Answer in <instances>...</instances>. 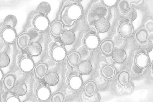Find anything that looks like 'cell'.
I'll use <instances>...</instances> for the list:
<instances>
[{
    "mask_svg": "<svg viewBox=\"0 0 153 102\" xmlns=\"http://www.w3.org/2000/svg\"><path fill=\"white\" fill-rule=\"evenodd\" d=\"M52 58L56 62L63 61L67 57V51L62 46L56 45L52 48L51 53Z\"/></svg>",
    "mask_w": 153,
    "mask_h": 102,
    "instance_id": "277c9868",
    "label": "cell"
},
{
    "mask_svg": "<svg viewBox=\"0 0 153 102\" xmlns=\"http://www.w3.org/2000/svg\"><path fill=\"white\" fill-rule=\"evenodd\" d=\"M95 28L98 32L106 33L110 29L111 24L109 21L106 18L101 17L98 19L95 24Z\"/></svg>",
    "mask_w": 153,
    "mask_h": 102,
    "instance_id": "30bf717a",
    "label": "cell"
},
{
    "mask_svg": "<svg viewBox=\"0 0 153 102\" xmlns=\"http://www.w3.org/2000/svg\"><path fill=\"white\" fill-rule=\"evenodd\" d=\"M123 15L127 20L131 22L135 21L137 17V13L136 9L132 7L128 9Z\"/></svg>",
    "mask_w": 153,
    "mask_h": 102,
    "instance_id": "f546056e",
    "label": "cell"
},
{
    "mask_svg": "<svg viewBox=\"0 0 153 102\" xmlns=\"http://www.w3.org/2000/svg\"><path fill=\"white\" fill-rule=\"evenodd\" d=\"M13 91L16 95L23 96L25 95L27 92V86L26 84L23 82H18L15 84L13 88Z\"/></svg>",
    "mask_w": 153,
    "mask_h": 102,
    "instance_id": "4316f807",
    "label": "cell"
},
{
    "mask_svg": "<svg viewBox=\"0 0 153 102\" xmlns=\"http://www.w3.org/2000/svg\"><path fill=\"white\" fill-rule=\"evenodd\" d=\"M3 77H4V74H3V71H2L1 69V70H0V81H1V82L3 80Z\"/></svg>",
    "mask_w": 153,
    "mask_h": 102,
    "instance_id": "8d00e7d4",
    "label": "cell"
},
{
    "mask_svg": "<svg viewBox=\"0 0 153 102\" xmlns=\"http://www.w3.org/2000/svg\"><path fill=\"white\" fill-rule=\"evenodd\" d=\"M84 44L86 48L88 49L95 50L99 47L100 41L98 36L94 34H90L85 38Z\"/></svg>",
    "mask_w": 153,
    "mask_h": 102,
    "instance_id": "3957f363",
    "label": "cell"
},
{
    "mask_svg": "<svg viewBox=\"0 0 153 102\" xmlns=\"http://www.w3.org/2000/svg\"><path fill=\"white\" fill-rule=\"evenodd\" d=\"M51 95L50 89L44 86L40 87L36 91L37 98L41 101H46L49 99Z\"/></svg>",
    "mask_w": 153,
    "mask_h": 102,
    "instance_id": "ac0fdd59",
    "label": "cell"
},
{
    "mask_svg": "<svg viewBox=\"0 0 153 102\" xmlns=\"http://www.w3.org/2000/svg\"><path fill=\"white\" fill-rule=\"evenodd\" d=\"M30 36L27 33H23L20 35L17 39V44L19 48L22 50L26 49L30 43Z\"/></svg>",
    "mask_w": 153,
    "mask_h": 102,
    "instance_id": "7c38bea8",
    "label": "cell"
},
{
    "mask_svg": "<svg viewBox=\"0 0 153 102\" xmlns=\"http://www.w3.org/2000/svg\"><path fill=\"white\" fill-rule=\"evenodd\" d=\"M75 39L76 36L75 33L71 30L65 31L61 35V41L65 45H72L75 42Z\"/></svg>",
    "mask_w": 153,
    "mask_h": 102,
    "instance_id": "2e32d148",
    "label": "cell"
},
{
    "mask_svg": "<svg viewBox=\"0 0 153 102\" xmlns=\"http://www.w3.org/2000/svg\"><path fill=\"white\" fill-rule=\"evenodd\" d=\"M97 88V83L94 81H88L83 86V91L85 96L88 97H93L96 93Z\"/></svg>",
    "mask_w": 153,
    "mask_h": 102,
    "instance_id": "e0dca14e",
    "label": "cell"
},
{
    "mask_svg": "<svg viewBox=\"0 0 153 102\" xmlns=\"http://www.w3.org/2000/svg\"><path fill=\"white\" fill-rule=\"evenodd\" d=\"M117 79L120 85L122 86H125L129 83L130 75L127 71H123L118 74Z\"/></svg>",
    "mask_w": 153,
    "mask_h": 102,
    "instance_id": "484cf974",
    "label": "cell"
},
{
    "mask_svg": "<svg viewBox=\"0 0 153 102\" xmlns=\"http://www.w3.org/2000/svg\"><path fill=\"white\" fill-rule=\"evenodd\" d=\"M51 7L50 4L46 2H42L37 7V11L40 15L47 16L50 13Z\"/></svg>",
    "mask_w": 153,
    "mask_h": 102,
    "instance_id": "83f0119b",
    "label": "cell"
},
{
    "mask_svg": "<svg viewBox=\"0 0 153 102\" xmlns=\"http://www.w3.org/2000/svg\"><path fill=\"white\" fill-rule=\"evenodd\" d=\"M68 83L70 89L75 91L80 90L83 84L82 77L77 75L71 76L68 80Z\"/></svg>",
    "mask_w": 153,
    "mask_h": 102,
    "instance_id": "8fae6325",
    "label": "cell"
},
{
    "mask_svg": "<svg viewBox=\"0 0 153 102\" xmlns=\"http://www.w3.org/2000/svg\"><path fill=\"white\" fill-rule=\"evenodd\" d=\"M10 59L9 56L6 53L0 54V67L4 68L7 67L9 64Z\"/></svg>",
    "mask_w": 153,
    "mask_h": 102,
    "instance_id": "d6a6232c",
    "label": "cell"
},
{
    "mask_svg": "<svg viewBox=\"0 0 153 102\" xmlns=\"http://www.w3.org/2000/svg\"><path fill=\"white\" fill-rule=\"evenodd\" d=\"M114 48V44L111 40H104L100 45V49L102 53L106 55L112 54Z\"/></svg>",
    "mask_w": 153,
    "mask_h": 102,
    "instance_id": "ffe728a7",
    "label": "cell"
},
{
    "mask_svg": "<svg viewBox=\"0 0 153 102\" xmlns=\"http://www.w3.org/2000/svg\"><path fill=\"white\" fill-rule=\"evenodd\" d=\"M27 49L29 53L33 57L40 55L42 51L41 44L38 42H33L30 44Z\"/></svg>",
    "mask_w": 153,
    "mask_h": 102,
    "instance_id": "cb8c5ba5",
    "label": "cell"
},
{
    "mask_svg": "<svg viewBox=\"0 0 153 102\" xmlns=\"http://www.w3.org/2000/svg\"><path fill=\"white\" fill-rule=\"evenodd\" d=\"M17 19L16 16L13 15H9L4 19V26L6 28L13 29L17 25Z\"/></svg>",
    "mask_w": 153,
    "mask_h": 102,
    "instance_id": "f1b7e54d",
    "label": "cell"
},
{
    "mask_svg": "<svg viewBox=\"0 0 153 102\" xmlns=\"http://www.w3.org/2000/svg\"><path fill=\"white\" fill-rule=\"evenodd\" d=\"M127 55L126 51L121 48H118L113 51L112 54V60L118 64L123 63L126 61Z\"/></svg>",
    "mask_w": 153,
    "mask_h": 102,
    "instance_id": "5bb4252c",
    "label": "cell"
},
{
    "mask_svg": "<svg viewBox=\"0 0 153 102\" xmlns=\"http://www.w3.org/2000/svg\"><path fill=\"white\" fill-rule=\"evenodd\" d=\"M118 1L117 0H105V1H102L103 4L104 5L107 7H113L114 6L118 3Z\"/></svg>",
    "mask_w": 153,
    "mask_h": 102,
    "instance_id": "e575fe53",
    "label": "cell"
},
{
    "mask_svg": "<svg viewBox=\"0 0 153 102\" xmlns=\"http://www.w3.org/2000/svg\"><path fill=\"white\" fill-rule=\"evenodd\" d=\"M145 28L148 29V31H153V22H148L146 24Z\"/></svg>",
    "mask_w": 153,
    "mask_h": 102,
    "instance_id": "d590c367",
    "label": "cell"
},
{
    "mask_svg": "<svg viewBox=\"0 0 153 102\" xmlns=\"http://www.w3.org/2000/svg\"><path fill=\"white\" fill-rule=\"evenodd\" d=\"M134 32V28L130 23L126 22L122 23L119 26V33L123 38H130L133 35Z\"/></svg>",
    "mask_w": 153,
    "mask_h": 102,
    "instance_id": "8992f818",
    "label": "cell"
},
{
    "mask_svg": "<svg viewBox=\"0 0 153 102\" xmlns=\"http://www.w3.org/2000/svg\"><path fill=\"white\" fill-rule=\"evenodd\" d=\"M101 73L104 78L111 79L114 77L116 71L114 68L110 65H106L102 68Z\"/></svg>",
    "mask_w": 153,
    "mask_h": 102,
    "instance_id": "d4e9b609",
    "label": "cell"
},
{
    "mask_svg": "<svg viewBox=\"0 0 153 102\" xmlns=\"http://www.w3.org/2000/svg\"><path fill=\"white\" fill-rule=\"evenodd\" d=\"M45 78L46 83L51 86L57 85L59 81L58 74L54 71H51L48 73Z\"/></svg>",
    "mask_w": 153,
    "mask_h": 102,
    "instance_id": "7402d4cb",
    "label": "cell"
},
{
    "mask_svg": "<svg viewBox=\"0 0 153 102\" xmlns=\"http://www.w3.org/2000/svg\"><path fill=\"white\" fill-rule=\"evenodd\" d=\"M83 13V8L79 4L74 3L67 6L61 11V21L66 26H72L82 17Z\"/></svg>",
    "mask_w": 153,
    "mask_h": 102,
    "instance_id": "6da1fadb",
    "label": "cell"
},
{
    "mask_svg": "<svg viewBox=\"0 0 153 102\" xmlns=\"http://www.w3.org/2000/svg\"><path fill=\"white\" fill-rule=\"evenodd\" d=\"M2 39L6 43L11 44L15 42L17 39V35L13 29L6 28L1 33Z\"/></svg>",
    "mask_w": 153,
    "mask_h": 102,
    "instance_id": "5b68a950",
    "label": "cell"
},
{
    "mask_svg": "<svg viewBox=\"0 0 153 102\" xmlns=\"http://www.w3.org/2000/svg\"><path fill=\"white\" fill-rule=\"evenodd\" d=\"M64 25L61 20L55 21L50 25V32L54 36L58 37L63 32Z\"/></svg>",
    "mask_w": 153,
    "mask_h": 102,
    "instance_id": "9c48e42d",
    "label": "cell"
},
{
    "mask_svg": "<svg viewBox=\"0 0 153 102\" xmlns=\"http://www.w3.org/2000/svg\"><path fill=\"white\" fill-rule=\"evenodd\" d=\"M131 7L129 2L127 1L122 0L119 2L118 4L119 12L122 14H123L124 13L126 12Z\"/></svg>",
    "mask_w": 153,
    "mask_h": 102,
    "instance_id": "1f68e13d",
    "label": "cell"
},
{
    "mask_svg": "<svg viewBox=\"0 0 153 102\" xmlns=\"http://www.w3.org/2000/svg\"><path fill=\"white\" fill-rule=\"evenodd\" d=\"M16 76L12 74H9L6 76L3 80V85L7 90H11L13 89L16 84Z\"/></svg>",
    "mask_w": 153,
    "mask_h": 102,
    "instance_id": "603a6c76",
    "label": "cell"
},
{
    "mask_svg": "<svg viewBox=\"0 0 153 102\" xmlns=\"http://www.w3.org/2000/svg\"><path fill=\"white\" fill-rule=\"evenodd\" d=\"M141 1H132L131 2L135 4H138L139 3H141Z\"/></svg>",
    "mask_w": 153,
    "mask_h": 102,
    "instance_id": "74e56055",
    "label": "cell"
},
{
    "mask_svg": "<svg viewBox=\"0 0 153 102\" xmlns=\"http://www.w3.org/2000/svg\"><path fill=\"white\" fill-rule=\"evenodd\" d=\"M81 59V54L79 52L73 51L69 53L67 57V62L69 66L74 68L79 64Z\"/></svg>",
    "mask_w": 153,
    "mask_h": 102,
    "instance_id": "9a60e30c",
    "label": "cell"
},
{
    "mask_svg": "<svg viewBox=\"0 0 153 102\" xmlns=\"http://www.w3.org/2000/svg\"><path fill=\"white\" fill-rule=\"evenodd\" d=\"M48 66L44 62H41L37 64L34 68V74L37 78L43 79L45 78L48 71Z\"/></svg>",
    "mask_w": 153,
    "mask_h": 102,
    "instance_id": "4fadbf2b",
    "label": "cell"
},
{
    "mask_svg": "<svg viewBox=\"0 0 153 102\" xmlns=\"http://www.w3.org/2000/svg\"><path fill=\"white\" fill-rule=\"evenodd\" d=\"M149 34V31L146 28H140L135 33V39L138 42L143 43L148 40Z\"/></svg>",
    "mask_w": 153,
    "mask_h": 102,
    "instance_id": "44dd1931",
    "label": "cell"
},
{
    "mask_svg": "<svg viewBox=\"0 0 153 102\" xmlns=\"http://www.w3.org/2000/svg\"><path fill=\"white\" fill-rule=\"evenodd\" d=\"M34 61L30 57H23L19 61V68L24 73L30 72L34 68Z\"/></svg>",
    "mask_w": 153,
    "mask_h": 102,
    "instance_id": "ba28073f",
    "label": "cell"
},
{
    "mask_svg": "<svg viewBox=\"0 0 153 102\" xmlns=\"http://www.w3.org/2000/svg\"><path fill=\"white\" fill-rule=\"evenodd\" d=\"M3 102H20V99L18 97L10 92L6 93L4 96H3Z\"/></svg>",
    "mask_w": 153,
    "mask_h": 102,
    "instance_id": "4dcf8cb0",
    "label": "cell"
},
{
    "mask_svg": "<svg viewBox=\"0 0 153 102\" xmlns=\"http://www.w3.org/2000/svg\"><path fill=\"white\" fill-rule=\"evenodd\" d=\"M150 63L149 56L146 53H141L136 56L135 58V65L140 69H145Z\"/></svg>",
    "mask_w": 153,
    "mask_h": 102,
    "instance_id": "52a82bcc",
    "label": "cell"
},
{
    "mask_svg": "<svg viewBox=\"0 0 153 102\" xmlns=\"http://www.w3.org/2000/svg\"><path fill=\"white\" fill-rule=\"evenodd\" d=\"M151 70L152 72L153 73V62H152L151 64Z\"/></svg>",
    "mask_w": 153,
    "mask_h": 102,
    "instance_id": "f35d334b",
    "label": "cell"
},
{
    "mask_svg": "<svg viewBox=\"0 0 153 102\" xmlns=\"http://www.w3.org/2000/svg\"><path fill=\"white\" fill-rule=\"evenodd\" d=\"M33 24L35 28L39 32L47 31L50 25L48 18L42 15H39L35 18Z\"/></svg>",
    "mask_w": 153,
    "mask_h": 102,
    "instance_id": "7a4b0ae2",
    "label": "cell"
},
{
    "mask_svg": "<svg viewBox=\"0 0 153 102\" xmlns=\"http://www.w3.org/2000/svg\"><path fill=\"white\" fill-rule=\"evenodd\" d=\"M76 67H77L79 72L85 75L90 74L93 68L92 64L88 60L82 61Z\"/></svg>",
    "mask_w": 153,
    "mask_h": 102,
    "instance_id": "d6986e66",
    "label": "cell"
},
{
    "mask_svg": "<svg viewBox=\"0 0 153 102\" xmlns=\"http://www.w3.org/2000/svg\"><path fill=\"white\" fill-rule=\"evenodd\" d=\"M64 99V94L61 92H58L52 96L51 101L52 102H63Z\"/></svg>",
    "mask_w": 153,
    "mask_h": 102,
    "instance_id": "836d02e7",
    "label": "cell"
}]
</instances>
